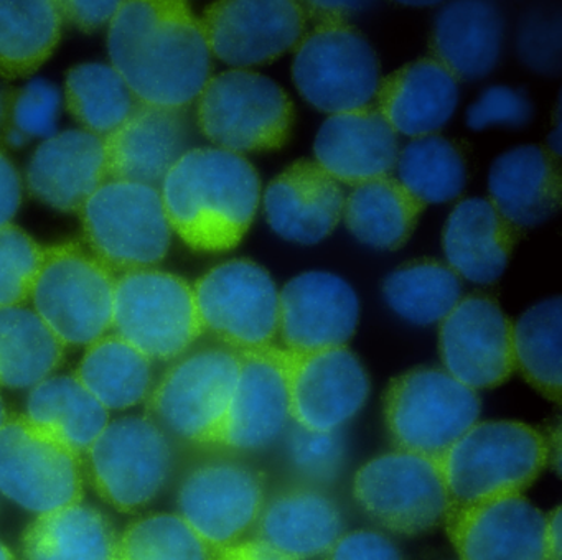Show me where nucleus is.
I'll return each mask as SVG.
<instances>
[{
    "label": "nucleus",
    "instance_id": "1",
    "mask_svg": "<svg viewBox=\"0 0 562 560\" xmlns=\"http://www.w3.org/2000/svg\"><path fill=\"white\" fill-rule=\"evenodd\" d=\"M111 66L137 101L189 108L212 78V52L200 19L179 0L121 2L110 22Z\"/></svg>",
    "mask_w": 562,
    "mask_h": 560
},
{
    "label": "nucleus",
    "instance_id": "2",
    "mask_svg": "<svg viewBox=\"0 0 562 560\" xmlns=\"http://www.w3.org/2000/svg\"><path fill=\"white\" fill-rule=\"evenodd\" d=\"M159 190L172 231L205 253L238 246L261 203V180L251 161L218 147L187 152Z\"/></svg>",
    "mask_w": 562,
    "mask_h": 560
},
{
    "label": "nucleus",
    "instance_id": "3",
    "mask_svg": "<svg viewBox=\"0 0 562 560\" xmlns=\"http://www.w3.org/2000/svg\"><path fill=\"white\" fill-rule=\"evenodd\" d=\"M450 504L522 494L546 464L549 441L531 425L516 421L476 422L434 458Z\"/></svg>",
    "mask_w": 562,
    "mask_h": 560
},
{
    "label": "nucleus",
    "instance_id": "4",
    "mask_svg": "<svg viewBox=\"0 0 562 560\" xmlns=\"http://www.w3.org/2000/svg\"><path fill=\"white\" fill-rule=\"evenodd\" d=\"M116 273L80 243L44 247L34 312L65 346H90L113 328Z\"/></svg>",
    "mask_w": 562,
    "mask_h": 560
},
{
    "label": "nucleus",
    "instance_id": "5",
    "mask_svg": "<svg viewBox=\"0 0 562 560\" xmlns=\"http://www.w3.org/2000/svg\"><path fill=\"white\" fill-rule=\"evenodd\" d=\"M239 365V351L222 343L189 349L150 391V418L170 438L220 445Z\"/></svg>",
    "mask_w": 562,
    "mask_h": 560
},
{
    "label": "nucleus",
    "instance_id": "6",
    "mask_svg": "<svg viewBox=\"0 0 562 560\" xmlns=\"http://www.w3.org/2000/svg\"><path fill=\"white\" fill-rule=\"evenodd\" d=\"M294 104L281 85L251 69L212 76L196 99V125L223 150H278L291 137Z\"/></svg>",
    "mask_w": 562,
    "mask_h": 560
},
{
    "label": "nucleus",
    "instance_id": "7",
    "mask_svg": "<svg viewBox=\"0 0 562 560\" xmlns=\"http://www.w3.org/2000/svg\"><path fill=\"white\" fill-rule=\"evenodd\" d=\"M113 329L150 361H176L203 335L193 287L154 267L116 276Z\"/></svg>",
    "mask_w": 562,
    "mask_h": 560
},
{
    "label": "nucleus",
    "instance_id": "8",
    "mask_svg": "<svg viewBox=\"0 0 562 560\" xmlns=\"http://www.w3.org/2000/svg\"><path fill=\"white\" fill-rule=\"evenodd\" d=\"M80 216L88 249L114 272L150 269L169 253L173 231L159 188L108 180Z\"/></svg>",
    "mask_w": 562,
    "mask_h": 560
},
{
    "label": "nucleus",
    "instance_id": "9",
    "mask_svg": "<svg viewBox=\"0 0 562 560\" xmlns=\"http://www.w3.org/2000/svg\"><path fill=\"white\" fill-rule=\"evenodd\" d=\"M383 408L397 450L436 458L479 422L480 399L443 369L417 368L391 381Z\"/></svg>",
    "mask_w": 562,
    "mask_h": 560
},
{
    "label": "nucleus",
    "instance_id": "10",
    "mask_svg": "<svg viewBox=\"0 0 562 560\" xmlns=\"http://www.w3.org/2000/svg\"><path fill=\"white\" fill-rule=\"evenodd\" d=\"M295 88L328 114L371 105L380 88V61L363 33L344 20L325 19L304 35L292 61Z\"/></svg>",
    "mask_w": 562,
    "mask_h": 560
},
{
    "label": "nucleus",
    "instance_id": "11",
    "mask_svg": "<svg viewBox=\"0 0 562 560\" xmlns=\"http://www.w3.org/2000/svg\"><path fill=\"white\" fill-rule=\"evenodd\" d=\"M353 497L373 523L400 536H419L443 523L450 497L436 460L393 450L355 474Z\"/></svg>",
    "mask_w": 562,
    "mask_h": 560
},
{
    "label": "nucleus",
    "instance_id": "12",
    "mask_svg": "<svg viewBox=\"0 0 562 560\" xmlns=\"http://www.w3.org/2000/svg\"><path fill=\"white\" fill-rule=\"evenodd\" d=\"M98 494L120 511L154 500L173 468L172 438L150 417L110 422L85 453Z\"/></svg>",
    "mask_w": 562,
    "mask_h": 560
},
{
    "label": "nucleus",
    "instance_id": "13",
    "mask_svg": "<svg viewBox=\"0 0 562 560\" xmlns=\"http://www.w3.org/2000/svg\"><path fill=\"white\" fill-rule=\"evenodd\" d=\"M0 491L37 514L78 503L81 457L25 415H8L0 427Z\"/></svg>",
    "mask_w": 562,
    "mask_h": 560
},
{
    "label": "nucleus",
    "instance_id": "14",
    "mask_svg": "<svg viewBox=\"0 0 562 560\" xmlns=\"http://www.w3.org/2000/svg\"><path fill=\"white\" fill-rule=\"evenodd\" d=\"M203 332L236 351L272 346L279 329V290L271 273L248 259L228 260L193 285Z\"/></svg>",
    "mask_w": 562,
    "mask_h": 560
},
{
    "label": "nucleus",
    "instance_id": "15",
    "mask_svg": "<svg viewBox=\"0 0 562 560\" xmlns=\"http://www.w3.org/2000/svg\"><path fill=\"white\" fill-rule=\"evenodd\" d=\"M268 497L266 474L238 458L203 461L187 473L177 494L179 516L215 550L245 540Z\"/></svg>",
    "mask_w": 562,
    "mask_h": 560
},
{
    "label": "nucleus",
    "instance_id": "16",
    "mask_svg": "<svg viewBox=\"0 0 562 560\" xmlns=\"http://www.w3.org/2000/svg\"><path fill=\"white\" fill-rule=\"evenodd\" d=\"M292 424L338 432L367 404L370 378L347 346L312 352L285 349Z\"/></svg>",
    "mask_w": 562,
    "mask_h": 560
},
{
    "label": "nucleus",
    "instance_id": "17",
    "mask_svg": "<svg viewBox=\"0 0 562 560\" xmlns=\"http://www.w3.org/2000/svg\"><path fill=\"white\" fill-rule=\"evenodd\" d=\"M307 13L292 0H225L200 19L212 56L236 69L265 65L304 38Z\"/></svg>",
    "mask_w": 562,
    "mask_h": 560
},
{
    "label": "nucleus",
    "instance_id": "18",
    "mask_svg": "<svg viewBox=\"0 0 562 560\" xmlns=\"http://www.w3.org/2000/svg\"><path fill=\"white\" fill-rule=\"evenodd\" d=\"M546 519L522 494L450 504L443 526L460 560H549Z\"/></svg>",
    "mask_w": 562,
    "mask_h": 560
},
{
    "label": "nucleus",
    "instance_id": "19",
    "mask_svg": "<svg viewBox=\"0 0 562 560\" xmlns=\"http://www.w3.org/2000/svg\"><path fill=\"white\" fill-rule=\"evenodd\" d=\"M439 325L443 371L467 388H496L515 371L513 323L495 300L463 296Z\"/></svg>",
    "mask_w": 562,
    "mask_h": 560
},
{
    "label": "nucleus",
    "instance_id": "20",
    "mask_svg": "<svg viewBox=\"0 0 562 560\" xmlns=\"http://www.w3.org/2000/svg\"><path fill=\"white\" fill-rule=\"evenodd\" d=\"M220 447L236 453L268 450L291 425L285 349L266 346L243 351Z\"/></svg>",
    "mask_w": 562,
    "mask_h": 560
},
{
    "label": "nucleus",
    "instance_id": "21",
    "mask_svg": "<svg viewBox=\"0 0 562 560\" xmlns=\"http://www.w3.org/2000/svg\"><path fill=\"white\" fill-rule=\"evenodd\" d=\"M358 320L357 292L335 273L311 270L279 290L278 335L288 351L312 352L347 346L357 332Z\"/></svg>",
    "mask_w": 562,
    "mask_h": 560
},
{
    "label": "nucleus",
    "instance_id": "22",
    "mask_svg": "<svg viewBox=\"0 0 562 560\" xmlns=\"http://www.w3.org/2000/svg\"><path fill=\"white\" fill-rule=\"evenodd\" d=\"M110 180L160 188L173 165L192 150L189 108H160L137 102L130 117L104 137Z\"/></svg>",
    "mask_w": 562,
    "mask_h": 560
},
{
    "label": "nucleus",
    "instance_id": "23",
    "mask_svg": "<svg viewBox=\"0 0 562 560\" xmlns=\"http://www.w3.org/2000/svg\"><path fill=\"white\" fill-rule=\"evenodd\" d=\"M345 533V517L325 490L289 484L266 497L252 534L281 556L312 560L324 556Z\"/></svg>",
    "mask_w": 562,
    "mask_h": 560
},
{
    "label": "nucleus",
    "instance_id": "24",
    "mask_svg": "<svg viewBox=\"0 0 562 560\" xmlns=\"http://www.w3.org/2000/svg\"><path fill=\"white\" fill-rule=\"evenodd\" d=\"M25 180L42 203L80 214L94 191L110 180L104 137L71 128L47 138L32 155Z\"/></svg>",
    "mask_w": 562,
    "mask_h": 560
},
{
    "label": "nucleus",
    "instance_id": "25",
    "mask_svg": "<svg viewBox=\"0 0 562 560\" xmlns=\"http://www.w3.org/2000/svg\"><path fill=\"white\" fill-rule=\"evenodd\" d=\"M344 204L340 183L312 160L289 165L262 194L271 229L282 239L304 246L321 243L335 229Z\"/></svg>",
    "mask_w": 562,
    "mask_h": 560
},
{
    "label": "nucleus",
    "instance_id": "26",
    "mask_svg": "<svg viewBox=\"0 0 562 560\" xmlns=\"http://www.w3.org/2000/svg\"><path fill=\"white\" fill-rule=\"evenodd\" d=\"M315 161L340 183L386 177L396 167L397 134L376 105L328 115L314 142Z\"/></svg>",
    "mask_w": 562,
    "mask_h": 560
},
{
    "label": "nucleus",
    "instance_id": "27",
    "mask_svg": "<svg viewBox=\"0 0 562 560\" xmlns=\"http://www.w3.org/2000/svg\"><path fill=\"white\" fill-rule=\"evenodd\" d=\"M459 81L437 59L407 63L380 82L378 111L396 134L424 137L440 131L459 105Z\"/></svg>",
    "mask_w": 562,
    "mask_h": 560
},
{
    "label": "nucleus",
    "instance_id": "28",
    "mask_svg": "<svg viewBox=\"0 0 562 560\" xmlns=\"http://www.w3.org/2000/svg\"><path fill=\"white\" fill-rule=\"evenodd\" d=\"M488 200L515 227L544 223L561 206L559 158L541 145H519L493 160Z\"/></svg>",
    "mask_w": 562,
    "mask_h": 560
},
{
    "label": "nucleus",
    "instance_id": "29",
    "mask_svg": "<svg viewBox=\"0 0 562 560\" xmlns=\"http://www.w3.org/2000/svg\"><path fill=\"white\" fill-rule=\"evenodd\" d=\"M516 239L518 227L488 198L460 201L443 227L447 266L470 282L488 285L505 272Z\"/></svg>",
    "mask_w": 562,
    "mask_h": 560
},
{
    "label": "nucleus",
    "instance_id": "30",
    "mask_svg": "<svg viewBox=\"0 0 562 560\" xmlns=\"http://www.w3.org/2000/svg\"><path fill=\"white\" fill-rule=\"evenodd\" d=\"M505 19L490 2H453L440 9L432 30L434 59L459 81L493 71L502 55Z\"/></svg>",
    "mask_w": 562,
    "mask_h": 560
},
{
    "label": "nucleus",
    "instance_id": "31",
    "mask_svg": "<svg viewBox=\"0 0 562 560\" xmlns=\"http://www.w3.org/2000/svg\"><path fill=\"white\" fill-rule=\"evenodd\" d=\"M120 537L103 513L78 503L38 514L25 530V560H117Z\"/></svg>",
    "mask_w": 562,
    "mask_h": 560
},
{
    "label": "nucleus",
    "instance_id": "32",
    "mask_svg": "<svg viewBox=\"0 0 562 560\" xmlns=\"http://www.w3.org/2000/svg\"><path fill=\"white\" fill-rule=\"evenodd\" d=\"M424 208L396 178L386 175L355 184L345 197L341 217L364 246L394 250L409 239Z\"/></svg>",
    "mask_w": 562,
    "mask_h": 560
},
{
    "label": "nucleus",
    "instance_id": "33",
    "mask_svg": "<svg viewBox=\"0 0 562 560\" xmlns=\"http://www.w3.org/2000/svg\"><path fill=\"white\" fill-rule=\"evenodd\" d=\"M25 417L80 457L110 424L108 408L75 376H50L32 388Z\"/></svg>",
    "mask_w": 562,
    "mask_h": 560
},
{
    "label": "nucleus",
    "instance_id": "34",
    "mask_svg": "<svg viewBox=\"0 0 562 560\" xmlns=\"http://www.w3.org/2000/svg\"><path fill=\"white\" fill-rule=\"evenodd\" d=\"M75 378L108 411L140 404L153 391V361L117 335L88 346Z\"/></svg>",
    "mask_w": 562,
    "mask_h": 560
},
{
    "label": "nucleus",
    "instance_id": "35",
    "mask_svg": "<svg viewBox=\"0 0 562 560\" xmlns=\"http://www.w3.org/2000/svg\"><path fill=\"white\" fill-rule=\"evenodd\" d=\"M64 355V343L34 309H0V388H35L50 378Z\"/></svg>",
    "mask_w": 562,
    "mask_h": 560
},
{
    "label": "nucleus",
    "instance_id": "36",
    "mask_svg": "<svg viewBox=\"0 0 562 560\" xmlns=\"http://www.w3.org/2000/svg\"><path fill=\"white\" fill-rule=\"evenodd\" d=\"M64 23L55 0H0V75L14 79L37 71L57 48Z\"/></svg>",
    "mask_w": 562,
    "mask_h": 560
},
{
    "label": "nucleus",
    "instance_id": "37",
    "mask_svg": "<svg viewBox=\"0 0 562 560\" xmlns=\"http://www.w3.org/2000/svg\"><path fill=\"white\" fill-rule=\"evenodd\" d=\"M562 302L542 300L526 310L512 326L515 369L551 401H561Z\"/></svg>",
    "mask_w": 562,
    "mask_h": 560
},
{
    "label": "nucleus",
    "instance_id": "38",
    "mask_svg": "<svg viewBox=\"0 0 562 560\" xmlns=\"http://www.w3.org/2000/svg\"><path fill=\"white\" fill-rule=\"evenodd\" d=\"M383 295L396 315L414 325L440 323L462 299L460 277L446 264L420 259L384 279Z\"/></svg>",
    "mask_w": 562,
    "mask_h": 560
},
{
    "label": "nucleus",
    "instance_id": "39",
    "mask_svg": "<svg viewBox=\"0 0 562 560\" xmlns=\"http://www.w3.org/2000/svg\"><path fill=\"white\" fill-rule=\"evenodd\" d=\"M65 102L85 131L108 137L130 117L139 101L113 66L81 63L68 71Z\"/></svg>",
    "mask_w": 562,
    "mask_h": 560
},
{
    "label": "nucleus",
    "instance_id": "40",
    "mask_svg": "<svg viewBox=\"0 0 562 560\" xmlns=\"http://www.w3.org/2000/svg\"><path fill=\"white\" fill-rule=\"evenodd\" d=\"M396 168V180L424 206L456 200L467 184L463 152L436 134L413 138L400 150Z\"/></svg>",
    "mask_w": 562,
    "mask_h": 560
},
{
    "label": "nucleus",
    "instance_id": "41",
    "mask_svg": "<svg viewBox=\"0 0 562 560\" xmlns=\"http://www.w3.org/2000/svg\"><path fill=\"white\" fill-rule=\"evenodd\" d=\"M216 552L179 514L134 520L117 542V560H213Z\"/></svg>",
    "mask_w": 562,
    "mask_h": 560
},
{
    "label": "nucleus",
    "instance_id": "42",
    "mask_svg": "<svg viewBox=\"0 0 562 560\" xmlns=\"http://www.w3.org/2000/svg\"><path fill=\"white\" fill-rule=\"evenodd\" d=\"M282 438L285 463L295 483L325 490L340 477L345 441L338 432L308 430L291 424Z\"/></svg>",
    "mask_w": 562,
    "mask_h": 560
},
{
    "label": "nucleus",
    "instance_id": "43",
    "mask_svg": "<svg viewBox=\"0 0 562 560\" xmlns=\"http://www.w3.org/2000/svg\"><path fill=\"white\" fill-rule=\"evenodd\" d=\"M61 111V94L47 79H32L12 94L4 138L12 147H21L29 138L57 135Z\"/></svg>",
    "mask_w": 562,
    "mask_h": 560
},
{
    "label": "nucleus",
    "instance_id": "44",
    "mask_svg": "<svg viewBox=\"0 0 562 560\" xmlns=\"http://www.w3.org/2000/svg\"><path fill=\"white\" fill-rule=\"evenodd\" d=\"M44 247L15 224L0 227V309L31 299Z\"/></svg>",
    "mask_w": 562,
    "mask_h": 560
},
{
    "label": "nucleus",
    "instance_id": "45",
    "mask_svg": "<svg viewBox=\"0 0 562 560\" xmlns=\"http://www.w3.org/2000/svg\"><path fill=\"white\" fill-rule=\"evenodd\" d=\"M516 49L532 71L558 75L562 58V16L559 9L539 7L529 10L518 26Z\"/></svg>",
    "mask_w": 562,
    "mask_h": 560
},
{
    "label": "nucleus",
    "instance_id": "46",
    "mask_svg": "<svg viewBox=\"0 0 562 560\" xmlns=\"http://www.w3.org/2000/svg\"><path fill=\"white\" fill-rule=\"evenodd\" d=\"M531 99L525 89L492 86L467 109V125L473 131L488 127H522L532 119Z\"/></svg>",
    "mask_w": 562,
    "mask_h": 560
},
{
    "label": "nucleus",
    "instance_id": "47",
    "mask_svg": "<svg viewBox=\"0 0 562 560\" xmlns=\"http://www.w3.org/2000/svg\"><path fill=\"white\" fill-rule=\"evenodd\" d=\"M322 560H404L400 547L380 530L344 533Z\"/></svg>",
    "mask_w": 562,
    "mask_h": 560
},
{
    "label": "nucleus",
    "instance_id": "48",
    "mask_svg": "<svg viewBox=\"0 0 562 560\" xmlns=\"http://www.w3.org/2000/svg\"><path fill=\"white\" fill-rule=\"evenodd\" d=\"M60 3L64 22L71 23L83 32H93L116 15L121 2H85V0H64Z\"/></svg>",
    "mask_w": 562,
    "mask_h": 560
},
{
    "label": "nucleus",
    "instance_id": "49",
    "mask_svg": "<svg viewBox=\"0 0 562 560\" xmlns=\"http://www.w3.org/2000/svg\"><path fill=\"white\" fill-rule=\"evenodd\" d=\"M21 204V175L11 158L0 150V227L11 224Z\"/></svg>",
    "mask_w": 562,
    "mask_h": 560
},
{
    "label": "nucleus",
    "instance_id": "50",
    "mask_svg": "<svg viewBox=\"0 0 562 560\" xmlns=\"http://www.w3.org/2000/svg\"><path fill=\"white\" fill-rule=\"evenodd\" d=\"M213 560H294L262 546L258 540H241L235 546L218 550Z\"/></svg>",
    "mask_w": 562,
    "mask_h": 560
},
{
    "label": "nucleus",
    "instance_id": "51",
    "mask_svg": "<svg viewBox=\"0 0 562 560\" xmlns=\"http://www.w3.org/2000/svg\"><path fill=\"white\" fill-rule=\"evenodd\" d=\"M546 549L549 560H561V507H555L546 519Z\"/></svg>",
    "mask_w": 562,
    "mask_h": 560
},
{
    "label": "nucleus",
    "instance_id": "52",
    "mask_svg": "<svg viewBox=\"0 0 562 560\" xmlns=\"http://www.w3.org/2000/svg\"><path fill=\"white\" fill-rule=\"evenodd\" d=\"M12 94L11 92L0 89V127L8 125L9 108H11Z\"/></svg>",
    "mask_w": 562,
    "mask_h": 560
},
{
    "label": "nucleus",
    "instance_id": "53",
    "mask_svg": "<svg viewBox=\"0 0 562 560\" xmlns=\"http://www.w3.org/2000/svg\"><path fill=\"white\" fill-rule=\"evenodd\" d=\"M0 560H14V556H12L11 550H9L2 542H0Z\"/></svg>",
    "mask_w": 562,
    "mask_h": 560
},
{
    "label": "nucleus",
    "instance_id": "54",
    "mask_svg": "<svg viewBox=\"0 0 562 560\" xmlns=\"http://www.w3.org/2000/svg\"><path fill=\"white\" fill-rule=\"evenodd\" d=\"M5 418H8V412H5L4 401L0 397V427L4 425Z\"/></svg>",
    "mask_w": 562,
    "mask_h": 560
}]
</instances>
